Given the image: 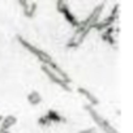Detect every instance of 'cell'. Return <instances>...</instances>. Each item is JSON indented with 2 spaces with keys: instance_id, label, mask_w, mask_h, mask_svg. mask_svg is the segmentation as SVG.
Segmentation results:
<instances>
[{
  "instance_id": "obj_1",
  "label": "cell",
  "mask_w": 133,
  "mask_h": 133,
  "mask_svg": "<svg viewBox=\"0 0 133 133\" xmlns=\"http://www.w3.org/2000/svg\"><path fill=\"white\" fill-rule=\"evenodd\" d=\"M103 7H104L103 3L99 4L98 7H95V8L91 11V13H90L84 21H80V25L76 28V30H75L72 38L69 39L68 43H66V47H68V48H77V47L84 42V39L89 35V33H90L91 30H94L95 24L101 20V13H102V11H103Z\"/></svg>"
},
{
  "instance_id": "obj_2",
  "label": "cell",
  "mask_w": 133,
  "mask_h": 133,
  "mask_svg": "<svg viewBox=\"0 0 133 133\" xmlns=\"http://www.w3.org/2000/svg\"><path fill=\"white\" fill-rule=\"evenodd\" d=\"M17 39H18V42L21 43V46H22V47H25V48H26L31 55H34V56L41 61V65L50 66L51 69H54V71H55V72H57L59 75H61V76H64V77H69L68 75L65 73V71L61 68V66H59V65H57V63L54 60V57H52L47 51H44V50H42V48H39V47L34 46L33 43H30L29 41L24 39L22 37H17Z\"/></svg>"
},
{
  "instance_id": "obj_3",
  "label": "cell",
  "mask_w": 133,
  "mask_h": 133,
  "mask_svg": "<svg viewBox=\"0 0 133 133\" xmlns=\"http://www.w3.org/2000/svg\"><path fill=\"white\" fill-rule=\"evenodd\" d=\"M85 110L88 111V114L90 115V117L94 120V123L102 129V132H104V133H119V132L112 127V124H110V121L106 120L91 104H85Z\"/></svg>"
},
{
  "instance_id": "obj_4",
  "label": "cell",
  "mask_w": 133,
  "mask_h": 133,
  "mask_svg": "<svg viewBox=\"0 0 133 133\" xmlns=\"http://www.w3.org/2000/svg\"><path fill=\"white\" fill-rule=\"evenodd\" d=\"M41 68L51 82L60 86L65 91H71V78L69 77H64V76L59 75L57 72H55L54 69H51L50 66H46V65H41Z\"/></svg>"
},
{
  "instance_id": "obj_5",
  "label": "cell",
  "mask_w": 133,
  "mask_h": 133,
  "mask_svg": "<svg viewBox=\"0 0 133 133\" xmlns=\"http://www.w3.org/2000/svg\"><path fill=\"white\" fill-rule=\"evenodd\" d=\"M56 8H57V12L63 15L64 20L71 26H73L76 29L80 25V20L73 15V12L71 11V8H69V5H68L66 2H56Z\"/></svg>"
},
{
  "instance_id": "obj_6",
  "label": "cell",
  "mask_w": 133,
  "mask_h": 133,
  "mask_svg": "<svg viewBox=\"0 0 133 133\" xmlns=\"http://www.w3.org/2000/svg\"><path fill=\"white\" fill-rule=\"evenodd\" d=\"M20 5L22 7L24 15L29 18H33L37 13V3L34 2H20Z\"/></svg>"
},
{
  "instance_id": "obj_7",
  "label": "cell",
  "mask_w": 133,
  "mask_h": 133,
  "mask_svg": "<svg viewBox=\"0 0 133 133\" xmlns=\"http://www.w3.org/2000/svg\"><path fill=\"white\" fill-rule=\"evenodd\" d=\"M44 116L51 121V124H60V123H66V119L60 114V112H57V111H55V110H48L46 114H44Z\"/></svg>"
},
{
  "instance_id": "obj_8",
  "label": "cell",
  "mask_w": 133,
  "mask_h": 133,
  "mask_svg": "<svg viewBox=\"0 0 133 133\" xmlns=\"http://www.w3.org/2000/svg\"><path fill=\"white\" fill-rule=\"evenodd\" d=\"M77 91L80 93V95H82V97L88 101V104H91V106L94 107V106H97V104L99 103L98 98H97L93 93H90L86 88H81V86H80V88L77 89Z\"/></svg>"
},
{
  "instance_id": "obj_9",
  "label": "cell",
  "mask_w": 133,
  "mask_h": 133,
  "mask_svg": "<svg viewBox=\"0 0 133 133\" xmlns=\"http://www.w3.org/2000/svg\"><path fill=\"white\" fill-rule=\"evenodd\" d=\"M17 119L15 116H7L2 120L0 123V133H5V132H9V129L16 124Z\"/></svg>"
},
{
  "instance_id": "obj_10",
  "label": "cell",
  "mask_w": 133,
  "mask_h": 133,
  "mask_svg": "<svg viewBox=\"0 0 133 133\" xmlns=\"http://www.w3.org/2000/svg\"><path fill=\"white\" fill-rule=\"evenodd\" d=\"M114 33H115V26H111V28H108L107 30H104L103 33H101V38L106 42V43H108V44H115V38H114Z\"/></svg>"
},
{
  "instance_id": "obj_11",
  "label": "cell",
  "mask_w": 133,
  "mask_h": 133,
  "mask_svg": "<svg viewBox=\"0 0 133 133\" xmlns=\"http://www.w3.org/2000/svg\"><path fill=\"white\" fill-rule=\"evenodd\" d=\"M28 101H29V103L31 106H37V104H39L42 102V97H41V94L38 91H31L28 95Z\"/></svg>"
},
{
  "instance_id": "obj_12",
  "label": "cell",
  "mask_w": 133,
  "mask_h": 133,
  "mask_svg": "<svg viewBox=\"0 0 133 133\" xmlns=\"http://www.w3.org/2000/svg\"><path fill=\"white\" fill-rule=\"evenodd\" d=\"M38 124H39L41 127H43V128H47V127L51 125V121L43 115V116H41V117L38 119Z\"/></svg>"
},
{
  "instance_id": "obj_13",
  "label": "cell",
  "mask_w": 133,
  "mask_h": 133,
  "mask_svg": "<svg viewBox=\"0 0 133 133\" xmlns=\"http://www.w3.org/2000/svg\"><path fill=\"white\" fill-rule=\"evenodd\" d=\"M77 133H97L94 129H91V128H88V129H84V130H81V132H77Z\"/></svg>"
},
{
  "instance_id": "obj_14",
  "label": "cell",
  "mask_w": 133,
  "mask_h": 133,
  "mask_svg": "<svg viewBox=\"0 0 133 133\" xmlns=\"http://www.w3.org/2000/svg\"><path fill=\"white\" fill-rule=\"evenodd\" d=\"M2 120H3V117H2V116H0V123H2Z\"/></svg>"
},
{
  "instance_id": "obj_15",
  "label": "cell",
  "mask_w": 133,
  "mask_h": 133,
  "mask_svg": "<svg viewBox=\"0 0 133 133\" xmlns=\"http://www.w3.org/2000/svg\"><path fill=\"white\" fill-rule=\"evenodd\" d=\"M5 133H9V132H5Z\"/></svg>"
}]
</instances>
